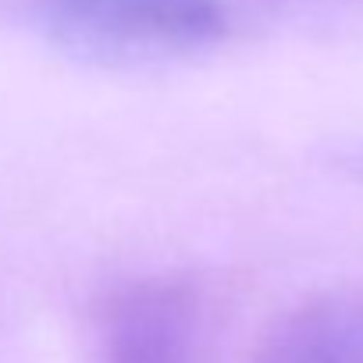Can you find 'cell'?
<instances>
[{
	"label": "cell",
	"instance_id": "cell-1",
	"mask_svg": "<svg viewBox=\"0 0 363 363\" xmlns=\"http://www.w3.org/2000/svg\"><path fill=\"white\" fill-rule=\"evenodd\" d=\"M47 26L61 47L104 65L196 54L228 29L214 0H50Z\"/></svg>",
	"mask_w": 363,
	"mask_h": 363
},
{
	"label": "cell",
	"instance_id": "cell-2",
	"mask_svg": "<svg viewBox=\"0 0 363 363\" xmlns=\"http://www.w3.org/2000/svg\"><path fill=\"white\" fill-rule=\"evenodd\" d=\"M100 363H203V303L182 278H135L96 313Z\"/></svg>",
	"mask_w": 363,
	"mask_h": 363
},
{
	"label": "cell",
	"instance_id": "cell-3",
	"mask_svg": "<svg viewBox=\"0 0 363 363\" xmlns=\"http://www.w3.org/2000/svg\"><path fill=\"white\" fill-rule=\"evenodd\" d=\"M257 363H363V296H324L281 313Z\"/></svg>",
	"mask_w": 363,
	"mask_h": 363
}]
</instances>
